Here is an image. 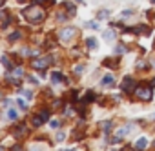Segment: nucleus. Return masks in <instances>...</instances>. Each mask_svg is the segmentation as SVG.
<instances>
[{"label":"nucleus","instance_id":"f257e3e1","mask_svg":"<svg viewBox=\"0 0 155 151\" xmlns=\"http://www.w3.org/2000/svg\"><path fill=\"white\" fill-rule=\"evenodd\" d=\"M22 15H24V17H26V20H28V22H31V24H38V22H42V20L46 18L44 9H40V8H37V6H31V8L24 9V11H22Z\"/></svg>","mask_w":155,"mask_h":151},{"label":"nucleus","instance_id":"f03ea898","mask_svg":"<svg viewBox=\"0 0 155 151\" xmlns=\"http://www.w3.org/2000/svg\"><path fill=\"white\" fill-rule=\"evenodd\" d=\"M135 97L140 98V100H151V88H148L146 84H140L135 88Z\"/></svg>","mask_w":155,"mask_h":151},{"label":"nucleus","instance_id":"7ed1b4c3","mask_svg":"<svg viewBox=\"0 0 155 151\" xmlns=\"http://www.w3.org/2000/svg\"><path fill=\"white\" fill-rule=\"evenodd\" d=\"M24 77V67H15L8 73V80L13 84V86H18L20 84V79Z\"/></svg>","mask_w":155,"mask_h":151},{"label":"nucleus","instance_id":"20e7f679","mask_svg":"<svg viewBox=\"0 0 155 151\" xmlns=\"http://www.w3.org/2000/svg\"><path fill=\"white\" fill-rule=\"evenodd\" d=\"M120 88H122V91H124V93H133V91H135V88H137V84H135V80H133L131 77H124V80H122Z\"/></svg>","mask_w":155,"mask_h":151},{"label":"nucleus","instance_id":"39448f33","mask_svg":"<svg viewBox=\"0 0 155 151\" xmlns=\"http://www.w3.org/2000/svg\"><path fill=\"white\" fill-rule=\"evenodd\" d=\"M53 62V56H46V58H38V60H35L33 62V67L37 69V71H44L49 64Z\"/></svg>","mask_w":155,"mask_h":151},{"label":"nucleus","instance_id":"423d86ee","mask_svg":"<svg viewBox=\"0 0 155 151\" xmlns=\"http://www.w3.org/2000/svg\"><path fill=\"white\" fill-rule=\"evenodd\" d=\"M75 35H77V31H75L73 27H66V29H62V31H60V38H62L64 42H66V40H71Z\"/></svg>","mask_w":155,"mask_h":151},{"label":"nucleus","instance_id":"0eeeda50","mask_svg":"<svg viewBox=\"0 0 155 151\" xmlns=\"http://www.w3.org/2000/svg\"><path fill=\"white\" fill-rule=\"evenodd\" d=\"M26 133H28V129H26V126H24V124H20V126H15V127H13V135H15L17 138L24 137Z\"/></svg>","mask_w":155,"mask_h":151},{"label":"nucleus","instance_id":"6e6552de","mask_svg":"<svg viewBox=\"0 0 155 151\" xmlns=\"http://www.w3.org/2000/svg\"><path fill=\"white\" fill-rule=\"evenodd\" d=\"M51 82H53V84H62V82H66V79H64L62 73L55 71V73H51Z\"/></svg>","mask_w":155,"mask_h":151},{"label":"nucleus","instance_id":"1a4fd4ad","mask_svg":"<svg viewBox=\"0 0 155 151\" xmlns=\"http://www.w3.org/2000/svg\"><path fill=\"white\" fill-rule=\"evenodd\" d=\"M148 147V138H144V137H140L137 142H135V149H139V151H142V149H146Z\"/></svg>","mask_w":155,"mask_h":151},{"label":"nucleus","instance_id":"9d476101","mask_svg":"<svg viewBox=\"0 0 155 151\" xmlns=\"http://www.w3.org/2000/svg\"><path fill=\"white\" fill-rule=\"evenodd\" d=\"M104 66H108V67H111V69H117V67H119V60H117V58H106V60H104Z\"/></svg>","mask_w":155,"mask_h":151},{"label":"nucleus","instance_id":"9b49d317","mask_svg":"<svg viewBox=\"0 0 155 151\" xmlns=\"http://www.w3.org/2000/svg\"><path fill=\"white\" fill-rule=\"evenodd\" d=\"M113 82H115V80H113L111 75H106V77H102V82H101V84H102V86H106V88H111V86H113Z\"/></svg>","mask_w":155,"mask_h":151},{"label":"nucleus","instance_id":"f8f14e48","mask_svg":"<svg viewBox=\"0 0 155 151\" xmlns=\"http://www.w3.org/2000/svg\"><path fill=\"white\" fill-rule=\"evenodd\" d=\"M64 8H66V11H68V15H69V17H73V15H75V6H73L71 2H66V4H64Z\"/></svg>","mask_w":155,"mask_h":151},{"label":"nucleus","instance_id":"ddd939ff","mask_svg":"<svg viewBox=\"0 0 155 151\" xmlns=\"http://www.w3.org/2000/svg\"><path fill=\"white\" fill-rule=\"evenodd\" d=\"M86 46H88L90 49H97V40H95L93 37H90V38L86 40Z\"/></svg>","mask_w":155,"mask_h":151},{"label":"nucleus","instance_id":"4468645a","mask_svg":"<svg viewBox=\"0 0 155 151\" xmlns=\"http://www.w3.org/2000/svg\"><path fill=\"white\" fill-rule=\"evenodd\" d=\"M95 100V93L93 91H86V95H84V102L88 104V102H93Z\"/></svg>","mask_w":155,"mask_h":151},{"label":"nucleus","instance_id":"2eb2a0df","mask_svg":"<svg viewBox=\"0 0 155 151\" xmlns=\"http://www.w3.org/2000/svg\"><path fill=\"white\" fill-rule=\"evenodd\" d=\"M101 126H102V131H104V133H110V131H111V126H113V124H111L110 120H106V122H102Z\"/></svg>","mask_w":155,"mask_h":151},{"label":"nucleus","instance_id":"dca6fc26","mask_svg":"<svg viewBox=\"0 0 155 151\" xmlns=\"http://www.w3.org/2000/svg\"><path fill=\"white\" fill-rule=\"evenodd\" d=\"M2 64H4V66L9 69V71H11V69H15V67H13V64H11V60H9L8 56H2Z\"/></svg>","mask_w":155,"mask_h":151},{"label":"nucleus","instance_id":"f3484780","mask_svg":"<svg viewBox=\"0 0 155 151\" xmlns=\"http://www.w3.org/2000/svg\"><path fill=\"white\" fill-rule=\"evenodd\" d=\"M104 40H106V42H111V40H113V31H111V29L104 31Z\"/></svg>","mask_w":155,"mask_h":151},{"label":"nucleus","instance_id":"a211bd4d","mask_svg":"<svg viewBox=\"0 0 155 151\" xmlns=\"http://www.w3.org/2000/svg\"><path fill=\"white\" fill-rule=\"evenodd\" d=\"M6 117H8L9 120H17V118H18V115H17V111H13V109H9V111L6 113Z\"/></svg>","mask_w":155,"mask_h":151},{"label":"nucleus","instance_id":"6ab92c4d","mask_svg":"<svg viewBox=\"0 0 155 151\" xmlns=\"http://www.w3.org/2000/svg\"><path fill=\"white\" fill-rule=\"evenodd\" d=\"M20 37H22V35H20V31H15V33H11V35H9V40H11V42H17Z\"/></svg>","mask_w":155,"mask_h":151},{"label":"nucleus","instance_id":"aec40b11","mask_svg":"<svg viewBox=\"0 0 155 151\" xmlns=\"http://www.w3.org/2000/svg\"><path fill=\"white\" fill-rule=\"evenodd\" d=\"M42 122H44V120L40 118V115H35V117H33V126L38 127V126H42Z\"/></svg>","mask_w":155,"mask_h":151},{"label":"nucleus","instance_id":"412c9836","mask_svg":"<svg viewBox=\"0 0 155 151\" xmlns=\"http://www.w3.org/2000/svg\"><path fill=\"white\" fill-rule=\"evenodd\" d=\"M40 118H42L44 122L49 120V111H48V109H42V111H40Z\"/></svg>","mask_w":155,"mask_h":151},{"label":"nucleus","instance_id":"4be33fe9","mask_svg":"<svg viewBox=\"0 0 155 151\" xmlns=\"http://www.w3.org/2000/svg\"><path fill=\"white\" fill-rule=\"evenodd\" d=\"M88 27H91V29H99L101 26H99V22H95V20H91V22H88Z\"/></svg>","mask_w":155,"mask_h":151},{"label":"nucleus","instance_id":"5701e85b","mask_svg":"<svg viewBox=\"0 0 155 151\" xmlns=\"http://www.w3.org/2000/svg\"><path fill=\"white\" fill-rule=\"evenodd\" d=\"M22 95H26V98H28V100H31V98H33V93H31L29 89H22Z\"/></svg>","mask_w":155,"mask_h":151},{"label":"nucleus","instance_id":"b1692460","mask_svg":"<svg viewBox=\"0 0 155 151\" xmlns=\"http://www.w3.org/2000/svg\"><path fill=\"white\" fill-rule=\"evenodd\" d=\"M17 104H18V108H22V109H28V104H26L22 98H18V100H17Z\"/></svg>","mask_w":155,"mask_h":151},{"label":"nucleus","instance_id":"393cba45","mask_svg":"<svg viewBox=\"0 0 155 151\" xmlns=\"http://www.w3.org/2000/svg\"><path fill=\"white\" fill-rule=\"evenodd\" d=\"M75 73H77V75L84 73V66H75Z\"/></svg>","mask_w":155,"mask_h":151},{"label":"nucleus","instance_id":"a878e982","mask_svg":"<svg viewBox=\"0 0 155 151\" xmlns=\"http://www.w3.org/2000/svg\"><path fill=\"white\" fill-rule=\"evenodd\" d=\"M110 17V11H101L99 13V18H108Z\"/></svg>","mask_w":155,"mask_h":151},{"label":"nucleus","instance_id":"bb28decb","mask_svg":"<svg viewBox=\"0 0 155 151\" xmlns=\"http://www.w3.org/2000/svg\"><path fill=\"white\" fill-rule=\"evenodd\" d=\"M124 51H126V47H124L122 44H120V46H117V53H119V55H122Z\"/></svg>","mask_w":155,"mask_h":151},{"label":"nucleus","instance_id":"cd10ccee","mask_svg":"<svg viewBox=\"0 0 155 151\" xmlns=\"http://www.w3.org/2000/svg\"><path fill=\"white\" fill-rule=\"evenodd\" d=\"M49 126H51L53 129H57V127H58V120H51V122H49Z\"/></svg>","mask_w":155,"mask_h":151},{"label":"nucleus","instance_id":"c85d7f7f","mask_svg":"<svg viewBox=\"0 0 155 151\" xmlns=\"http://www.w3.org/2000/svg\"><path fill=\"white\" fill-rule=\"evenodd\" d=\"M64 137H66L64 133H57V142H62V140H64Z\"/></svg>","mask_w":155,"mask_h":151},{"label":"nucleus","instance_id":"c756f323","mask_svg":"<svg viewBox=\"0 0 155 151\" xmlns=\"http://www.w3.org/2000/svg\"><path fill=\"white\" fill-rule=\"evenodd\" d=\"M28 80H29V82H31V84H38V80H37V79H35V77H28Z\"/></svg>","mask_w":155,"mask_h":151},{"label":"nucleus","instance_id":"7c9ffc66","mask_svg":"<svg viewBox=\"0 0 155 151\" xmlns=\"http://www.w3.org/2000/svg\"><path fill=\"white\" fill-rule=\"evenodd\" d=\"M11 151H24V149H22V147L17 144V146H13V147H11Z\"/></svg>","mask_w":155,"mask_h":151},{"label":"nucleus","instance_id":"2f4dec72","mask_svg":"<svg viewBox=\"0 0 155 151\" xmlns=\"http://www.w3.org/2000/svg\"><path fill=\"white\" fill-rule=\"evenodd\" d=\"M35 2H38V4H44V2H48V0H35Z\"/></svg>","mask_w":155,"mask_h":151},{"label":"nucleus","instance_id":"473e14b6","mask_svg":"<svg viewBox=\"0 0 155 151\" xmlns=\"http://www.w3.org/2000/svg\"><path fill=\"white\" fill-rule=\"evenodd\" d=\"M4 17H6V13H4V11H0V18H4Z\"/></svg>","mask_w":155,"mask_h":151},{"label":"nucleus","instance_id":"72a5a7b5","mask_svg":"<svg viewBox=\"0 0 155 151\" xmlns=\"http://www.w3.org/2000/svg\"><path fill=\"white\" fill-rule=\"evenodd\" d=\"M2 4H4V0H0V6H2Z\"/></svg>","mask_w":155,"mask_h":151},{"label":"nucleus","instance_id":"f704fd0d","mask_svg":"<svg viewBox=\"0 0 155 151\" xmlns=\"http://www.w3.org/2000/svg\"><path fill=\"white\" fill-rule=\"evenodd\" d=\"M17 2H26V0H17Z\"/></svg>","mask_w":155,"mask_h":151},{"label":"nucleus","instance_id":"c9c22d12","mask_svg":"<svg viewBox=\"0 0 155 151\" xmlns=\"http://www.w3.org/2000/svg\"><path fill=\"white\" fill-rule=\"evenodd\" d=\"M151 84H153V86H155V79H153V82H151Z\"/></svg>","mask_w":155,"mask_h":151},{"label":"nucleus","instance_id":"e433bc0d","mask_svg":"<svg viewBox=\"0 0 155 151\" xmlns=\"http://www.w3.org/2000/svg\"><path fill=\"white\" fill-rule=\"evenodd\" d=\"M68 151H75V149H68Z\"/></svg>","mask_w":155,"mask_h":151},{"label":"nucleus","instance_id":"4c0bfd02","mask_svg":"<svg viewBox=\"0 0 155 151\" xmlns=\"http://www.w3.org/2000/svg\"><path fill=\"white\" fill-rule=\"evenodd\" d=\"M151 2H153V4H155V0H151Z\"/></svg>","mask_w":155,"mask_h":151},{"label":"nucleus","instance_id":"58836bf2","mask_svg":"<svg viewBox=\"0 0 155 151\" xmlns=\"http://www.w3.org/2000/svg\"><path fill=\"white\" fill-rule=\"evenodd\" d=\"M0 151H2V147H0Z\"/></svg>","mask_w":155,"mask_h":151}]
</instances>
